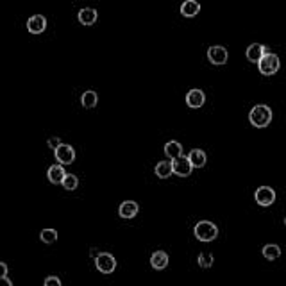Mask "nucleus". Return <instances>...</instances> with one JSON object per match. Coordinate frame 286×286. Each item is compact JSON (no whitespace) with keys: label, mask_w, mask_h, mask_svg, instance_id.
Masks as SVG:
<instances>
[{"label":"nucleus","mask_w":286,"mask_h":286,"mask_svg":"<svg viewBox=\"0 0 286 286\" xmlns=\"http://www.w3.org/2000/svg\"><path fill=\"white\" fill-rule=\"evenodd\" d=\"M249 122L258 129L267 127L272 122V109L269 106H265V104H258L249 113Z\"/></svg>","instance_id":"nucleus-1"},{"label":"nucleus","mask_w":286,"mask_h":286,"mask_svg":"<svg viewBox=\"0 0 286 286\" xmlns=\"http://www.w3.org/2000/svg\"><path fill=\"white\" fill-rule=\"evenodd\" d=\"M193 233H195V238L201 240V242H213V240L218 236V227L215 226L213 222L201 220L199 224H195Z\"/></svg>","instance_id":"nucleus-2"},{"label":"nucleus","mask_w":286,"mask_h":286,"mask_svg":"<svg viewBox=\"0 0 286 286\" xmlns=\"http://www.w3.org/2000/svg\"><path fill=\"white\" fill-rule=\"evenodd\" d=\"M258 68L263 75H274V73H278L279 68H281V59H279L278 54H274V52H267L265 56L261 57L260 63H258Z\"/></svg>","instance_id":"nucleus-3"},{"label":"nucleus","mask_w":286,"mask_h":286,"mask_svg":"<svg viewBox=\"0 0 286 286\" xmlns=\"http://www.w3.org/2000/svg\"><path fill=\"white\" fill-rule=\"evenodd\" d=\"M95 267H97L98 272L113 274L116 269V260L113 254H109V252H100V254L95 258Z\"/></svg>","instance_id":"nucleus-4"},{"label":"nucleus","mask_w":286,"mask_h":286,"mask_svg":"<svg viewBox=\"0 0 286 286\" xmlns=\"http://www.w3.org/2000/svg\"><path fill=\"white\" fill-rule=\"evenodd\" d=\"M54 156H56L57 165H72L75 161V149L68 143H61L56 150H54Z\"/></svg>","instance_id":"nucleus-5"},{"label":"nucleus","mask_w":286,"mask_h":286,"mask_svg":"<svg viewBox=\"0 0 286 286\" xmlns=\"http://www.w3.org/2000/svg\"><path fill=\"white\" fill-rule=\"evenodd\" d=\"M227 57H229V54H227V48L222 47V45H213V47L208 48V59H210L211 64H217V66H220V64H226Z\"/></svg>","instance_id":"nucleus-6"},{"label":"nucleus","mask_w":286,"mask_h":286,"mask_svg":"<svg viewBox=\"0 0 286 286\" xmlns=\"http://www.w3.org/2000/svg\"><path fill=\"white\" fill-rule=\"evenodd\" d=\"M254 199H256V202L260 206L269 208V206H272L274 201H276V192H274L270 186H260V188L256 190V193H254Z\"/></svg>","instance_id":"nucleus-7"},{"label":"nucleus","mask_w":286,"mask_h":286,"mask_svg":"<svg viewBox=\"0 0 286 286\" xmlns=\"http://www.w3.org/2000/svg\"><path fill=\"white\" fill-rule=\"evenodd\" d=\"M172 168H174V174L179 175V177H188L193 170L188 156H181V158L174 159V161H172Z\"/></svg>","instance_id":"nucleus-8"},{"label":"nucleus","mask_w":286,"mask_h":286,"mask_svg":"<svg viewBox=\"0 0 286 286\" xmlns=\"http://www.w3.org/2000/svg\"><path fill=\"white\" fill-rule=\"evenodd\" d=\"M45 29H47V18L43 14H32L27 20V30L30 34H41Z\"/></svg>","instance_id":"nucleus-9"},{"label":"nucleus","mask_w":286,"mask_h":286,"mask_svg":"<svg viewBox=\"0 0 286 286\" xmlns=\"http://www.w3.org/2000/svg\"><path fill=\"white\" fill-rule=\"evenodd\" d=\"M267 48L265 45H261V43H252V45H249L247 52H245V57H247L251 63H260V59L267 54Z\"/></svg>","instance_id":"nucleus-10"},{"label":"nucleus","mask_w":286,"mask_h":286,"mask_svg":"<svg viewBox=\"0 0 286 286\" xmlns=\"http://www.w3.org/2000/svg\"><path fill=\"white\" fill-rule=\"evenodd\" d=\"M206 102V95L202 90H190L188 95H186V104H188V107H192V109H199V107H202Z\"/></svg>","instance_id":"nucleus-11"},{"label":"nucleus","mask_w":286,"mask_h":286,"mask_svg":"<svg viewBox=\"0 0 286 286\" xmlns=\"http://www.w3.org/2000/svg\"><path fill=\"white\" fill-rule=\"evenodd\" d=\"M138 211H140V206H138V202L134 201H125L120 204L118 208V215L122 218H125V220H129V218H134L138 215Z\"/></svg>","instance_id":"nucleus-12"},{"label":"nucleus","mask_w":286,"mask_h":286,"mask_svg":"<svg viewBox=\"0 0 286 286\" xmlns=\"http://www.w3.org/2000/svg\"><path fill=\"white\" fill-rule=\"evenodd\" d=\"M77 18H79V21H81L82 25H93L98 18V13L97 9L93 7H82L79 11V14H77Z\"/></svg>","instance_id":"nucleus-13"},{"label":"nucleus","mask_w":286,"mask_h":286,"mask_svg":"<svg viewBox=\"0 0 286 286\" xmlns=\"http://www.w3.org/2000/svg\"><path fill=\"white\" fill-rule=\"evenodd\" d=\"M201 11V4L195 2V0H184L183 4H181V14L184 18H193L199 14Z\"/></svg>","instance_id":"nucleus-14"},{"label":"nucleus","mask_w":286,"mask_h":286,"mask_svg":"<svg viewBox=\"0 0 286 286\" xmlns=\"http://www.w3.org/2000/svg\"><path fill=\"white\" fill-rule=\"evenodd\" d=\"M150 265L156 270H163L168 267V254L165 251H156L150 256Z\"/></svg>","instance_id":"nucleus-15"},{"label":"nucleus","mask_w":286,"mask_h":286,"mask_svg":"<svg viewBox=\"0 0 286 286\" xmlns=\"http://www.w3.org/2000/svg\"><path fill=\"white\" fill-rule=\"evenodd\" d=\"M64 175H66V172H64L63 165H52L47 172V177L52 184H61L64 179Z\"/></svg>","instance_id":"nucleus-16"},{"label":"nucleus","mask_w":286,"mask_h":286,"mask_svg":"<svg viewBox=\"0 0 286 286\" xmlns=\"http://www.w3.org/2000/svg\"><path fill=\"white\" fill-rule=\"evenodd\" d=\"M165 154H167V158L170 159V161H174V159H177V158L183 156V145L175 140L168 141L167 145H165Z\"/></svg>","instance_id":"nucleus-17"},{"label":"nucleus","mask_w":286,"mask_h":286,"mask_svg":"<svg viewBox=\"0 0 286 286\" xmlns=\"http://www.w3.org/2000/svg\"><path fill=\"white\" fill-rule=\"evenodd\" d=\"M188 159L193 168H202L206 165V161H208V159H206V152L201 149H193L192 152L188 154Z\"/></svg>","instance_id":"nucleus-18"},{"label":"nucleus","mask_w":286,"mask_h":286,"mask_svg":"<svg viewBox=\"0 0 286 286\" xmlns=\"http://www.w3.org/2000/svg\"><path fill=\"white\" fill-rule=\"evenodd\" d=\"M156 175L159 179H168L172 174H174V168H172V161H159L156 165Z\"/></svg>","instance_id":"nucleus-19"},{"label":"nucleus","mask_w":286,"mask_h":286,"mask_svg":"<svg viewBox=\"0 0 286 286\" xmlns=\"http://www.w3.org/2000/svg\"><path fill=\"white\" fill-rule=\"evenodd\" d=\"M97 102H98V95L95 93L93 90H88L82 93V97H81L82 107H86V109H93V107L97 106Z\"/></svg>","instance_id":"nucleus-20"},{"label":"nucleus","mask_w":286,"mask_h":286,"mask_svg":"<svg viewBox=\"0 0 286 286\" xmlns=\"http://www.w3.org/2000/svg\"><path fill=\"white\" fill-rule=\"evenodd\" d=\"M263 256L267 258V261H276L281 258V247L276 244H269L263 247Z\"/></svg>","instance_id":"nucleus-21"},{"label":"nucleus","mask_w":286,"mask_h":286,"mask_svg":"<svg viewBox=\"0 0 286 286\" xmlns=\"http://www.w3.org/2000/svg\"><path fill=\"white\" fill-rule=\"evenodd\" d=\"M63 188L64 190H68V192H73V190L79 186V179H77V175L75 174H66L64 175V179H63Z\"/></svg>","instance_id":"nucleus-22"},{"label":"nucleus","mask_w":286,"mask_h":286,"mask_svg":"<svg viewBox=\"0 0 286 286\" xmlns=\"http://www.w3.org/2000/svg\"><path fill=\"white\" fill-rule=\"evenodd\" d=\"M39 238H41L43 244L50 245L57 240V231L56 229H43L41 233H39Z\"/></svg>","instance_id":"nucleus-23"},{"label":"nucleus","mask_w":286,"mask_h":286,"mask_svg":"<svg viewBox=\"0 0 286 286\" xmlns=\"http://www.w3.org/2000/svg\"><path fill=\"white\" fill-rule=\"evenodd\" d=\"M199 265H201L202 269H210V267L213 265V254H210V252L199 254Z\"/></svg>","instance_id":"nucleus-24"},{"label":"nucleus","mask_w":286,"mask_h":286,"mask_svg":"<svg viewBox=\"0 0 286 286\" xmlns=\"http://www.w3.org/2000/svg\"><path fill=\"white\" fill-rule=\"evenodd\" d=\"M45 286H61V279L57 276H48L45 279Z\"/></svg>","instance_id":"nucleus-25"},{"label":"nucleus","mask_w":286,"mask_h":286,"mask_svg":"<svg viewBox=\"0 0 286 286\" xmlns=\"http://www.w3.org/2000/svg\"><path fill=\"white\" fill-rule=\"evenodd\" d=\"M47 145L50 147V149H54V150H56L57 147L61 145V140H59V138H57V136H52V138H48Z\"/></svg>","instance_id":"nucleus-26"},{"label":"nucleus","mask_w":286,"mask_h":286,"mask_svg":"<svg viewBox=\"0 0 286 286\" xmlns=\"http://www.w3.org/2000/svg\"><path fill=\"white\" fill-rule=\"evenodd\" d=\"M2 278H7V265L4 261H0V279Z\"/></svg>","instance_id":"nucleus-27"},{"label":"nucleus","mask_w":286,"mask_h":286,"mask_svg":"<svg viewBox=\"0 0 286 286\" xmlns=\"http://www.w3.org/2000/svg\"><path fill=\"white\" fill-rule=\"evenodd\" d=\"M0 286H13V283L9 281L7 278H2L0 279Z\"/></svg>","instance_id":"nucleus-28"},{"label":"nucleus","mask_w":286,"mask_h":286,"mask_svg":"<svg viewBox=\"0 0 286 286\" xmlns=\"http://www.w3.org/2000/svg\"><path fill=\"white\" fill-rule=\"evenodd\" d=\"M285 224H286V217H285Z\"/></svg>","instance_id":"nucleus-29"}]
</instances>
